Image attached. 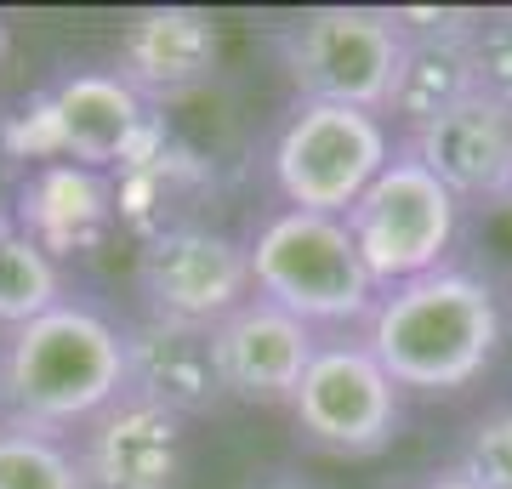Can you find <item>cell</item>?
<instances>
[{"instance_id": "6da1fadb", "label": "cell", "mask_w": 512, "mask_h": 489, "mask_svg": "<svg viewBox=\"0 0 512 489\" xmlns=\"http://www.w3.org/2000/svg\"><path fill=\"white\" fill-rule=\"evenodd\" d=\"M365 347L393 376V387L456 393L490 370L501 347V302L484 279L439 268L399 290H382V302L370 308Z\"/></svg>"}, {"instance_id": "7a4b0ae2", "label": "cell", "mask_w": 512, "mask_h": 489, "mask_svg": "<svg viewBox=\"0 0 512 489\" xmlns=\"http://www.w3.org/2000/svg\"><path fill=\"white\" fill-rule=\"evenodd\" d=\"M120 393H126V342L92 308H63L57 302L52 313H40L35 325H23L12 336L6 399L35 427L86 421Z\"/></svg>"}, {"instance_id": "3957f363", "label": "cell", "mask_w": 512, "mask_h": 489, "mask_svg": "<svg viewBox=\"0 0 512 489\" xmlns=\"http://www.w3.org/2000/svg\"><path fill=\"white\" fill-rule=\"evenodd\" d=\"M245 256H251L256 296L296 313L308 330L370 319V308L382 302V290H376V279H370L365 256H359L342 217L274 211L245 245Z\"/></svg>"}, {"instance_id": "277c9868", "label": "cell", "mask_w": 512, "mask_h": 489, "mask_svg": "<svg viewBox=\"0 0 512 489\" xmlns=\"http://www.w3.org/2000/svg\"><path fill=\"white\" fill-rule=\"evenodd\" d=\"M393 160L382 114L336 109V103H296L285 131L274 137V188L285 211L348 217L365 188Z\"/></svg>"}, {"instance_id": "5b68a950", "label": "cell", "mask_w": 512, "mask_h": 489, "mask_svg": "<svg viewBox=\"0 0 512 489\" xmlns=\"http://www.w3.org/2000/svg\"><path fill=\"white\" fill-rule=\"evenodd\" d=\"M342 222H348L376 290H399L444 268L461 228V200L416 154H393Z\"/></svg>"}, {"instance_id": "8992f818", "label": "cell", "mask_w": 512, "mask_h": 489, "mask_svg": "<svg viewBox=\"0 0 512 489\" xmlns=\"http://www.w3.org/2000/svg\"><path fill=\"white\" fill-rule=\"evenodd\" d=\"M285 69L302 103L382 114L404 69V23L393 12H365V6L308 12L285 35Z\"/></svg>"}, {"instance_id": "52a82bcc", "label": "cell", "mask_w": 512, "mask_h": 489, "mask_svg": "<svg viewBox=\"0 0 512 489\" xmlns=\"http://www.w3.org/2000/svg\"><path fill=\"white\" fill-rule=\"evenodd\" d=\"M143 296L154 319L165 325H194V330H217L234 308L251 302V256L245 245L217 228H160L148 239L143 262H137Z\"/></svg>"}, {"instance_id": "ba28073f", "label": "cell", "mask_w": 512, "mask_h": 489, "mask_svg": "<svg viewBox=\"0 0 512 489\" xmlns=\"http://www.w3.org/2000/svg\"><path fill=\"white\" fill-rule=\"evenodd\" d=\"M291 410L319 450L370 455L399 427V387L365 342H330L308 359Z\"/></svg>"}, {"instance_id": "9c48e42d", "label": "cell", "mask_w": 512, "mask_h": 489, "mask_svg": "<svg viewBox=\"0 0 512 489\" xmlns=\"http://www.w3.org/2000/svg\"><path fill=\"white\" fill-rule=\"evenodd\" d=\"M57 120V143L63 160L80 171H103V165H126L143 171L160 154V120L148 114V103L120 80V74H74L46 97Z\"/></svg>"}, {"instance_id": "30bf717a", "label": "cell", "mask_w": 512, "mask_h": 489, "mask_svg": "<svg viewBox=\"0 0 512 489\" xmlns=\"http://www.w3.org/2000/svg\"><path fill=\"white\" fill-rule=\"evenodd\" d=\"M456 200H507L512 194V109L467 91L461 103L410 126V148Z\"/></svg>"}, {"instance_id": "8fae6325", "label": "cell", "mask_w": 512, "mask_h": 489, "mask_svg": "<svg viewBox=\"0 0 512 489\" xmlns=\"http://www.w3.org/2000/svg\"><path fill=\"white\" fill-rule=\"evenodd\" d=\"M211 353H217V376L228 399L291 404L319 342H313V330L296 313L251 296L245 308H234L211 330Z\"/></svg>"}, {"instance_id": "7c38bea8", "label": "cell", "mask_w": 512, "mask_h": 489, "mask_svg": "<svg viewBox=\"0 0 512 489\" xmlns=\"http://www.w3.org/2000/svg\"><path fill=\"white\" fill-rule=\"evenodd\" d=\"M217 63V23L194 6L137 12L120 35V80L137 97H183Z\"/></svg>"}, {"instance_id": "4fadbf2b", "label": "cell", "mask_w": 512, "mask_h": 489, "mask_svg": "<svg viewBox=\"0 0 512 489\" xmlns=\"http://www.w3.org/2000/svg\"><path fill=\"white\" fill-rule=\"evenodd\" d=\"M126 387L143 404H160L171 416H200L222 399L217 353H211V330L194 325H165L148 319L126 342Z\"/></svg>"}, {"instance_id": "5bb4252c", "label": "cell", "mask_w": 512, "mask_h": 489, "mask_svg": "<svg viewBox=\"0 0 512 489\" xmlns=\"http://www.w3.org/2000/svg\"><path fill=\"white\" fill-rule=\"evenodd\" d=\"M177 467H183V433L171 410L126 399L103 416L92 438V478L103 489H171Z\"/></svg>"}, {"instance_id": "9a60e30c", "label": "cell", "mask_w": 512, "mask_h": 489, "mask_svg": "<svg viewBox=\"0 0 512 489\" xmlns=\"http://www.w3.org/2000/svg\"><path fill=\"white\" fill-rule=\"evenodd\" d=\"M18 217H23V234L35 239L46 256L52 251H92L114 217V188L97 171H80L69 160L40 165L35 177L23 182Z\"/></svg>"}, {"instance_id": "2e32d148", "label": "cell", "mask_w": 512, "mask_h": 489, "mask_svg": "<svg viewBox=\"0 0 512 489\" xmlns=\"http://www.w3.org/2000/svg\"><path fill=\"white\" fill-rule=\"evenodd\" d=\"M467 91H473V23L427 29L421 40L404 35V69H399V86H393L387 109L404 114L410 126H421L439 109L461 103Z\"/></svg>"}, {"instance_id": "e0dca14e", "label": "cell", "mask_w": 512, "mask_h": 489, "mask_svg": "<svg viewBox=\"0 0 512 489\" xmlns=\"http://www.w3.org/2000/svg\"><path fill=\"white\" fill-rule=\"evenodd\" d=\"M57 308V268L23 228H0V325H35Z\"/></svg>"}, {"instance_id": "ac0fdd59", "label": "cell", "mask_w": 512, "mask_h": 489, "mask_svg": "<svg viewBox=\"0 0 512 489\" xmlns=\"http://www.w3.org/2000/svg\"><path fill=\"white\" fill-rule=\"evenodd\" d=\"M0 489H80V472L52 438L0 433Z\"/></svg>"}, {"instance_id": "d6986e66", "label": "cell", "mask_w": 512, "mask_h": 489, "mask_svg": "<svg viewBox=\"0 0 512 489\" xmlns=\"http://www.w3.org/2000/svg\"><path fill=\"white\" fill-rule=\"evenodd\" d=\"M456 472H467L478 489H512V410H495L473 427V438L461 444Z\"/></svg>"}, {"instance_id": "ffe728a7", "label": "cell", "mask_w": 512, "mask_h": 489, "mask_svg": "<svg viewBox=\"0 0 512 489\" xmlns=\"http://www.w3.org/2000/svg\"><path fill=\"white\" fill-rule=\"evenodd\" d=\"M473 91L512 109V12L473 23Z\"/></svg>"}, {"instance_id": "44dd1931", "label": "cell", "mask_w": 512, "mask_h": 489, "mask_svg": "<svg viewBox=\"0 0 512 489\" xmlns=\"http://www.w3.org/2000/svg\"><path fill=\"white\" fill-rule=\"evenodd\" d=\"M6 148L23 154V160H63V143H57V120H52V103H35L29 114H18L6 126Z\"/></svg>"}, {"instance_id": "7402d4cb", "label": "cell", "mask_w": 512, "mask_h": 489, "mask_svg": "<svg viewBox=\"0 0 512 489\" xmlns=\"http://www.w3.org/2000/svg\"><path fill=\"white\" fill-rule=\"evenodd\" d=\"M421 489H478V484L467 478V472H456V467H450V472H433V478H427Z\"/></svg>"}, {"instance_id": "603a6c76", "label": "cell", "mask_w": 512, "mask_h": 489, "mask_svg": "<svg viewBox=\"0 0 512 489\" xmlns=\"http://www.w3.org/2000/svg\"><path fill=\"white\" fill-rule=\"evenodd\" d=\"M274 489H296V484H274Z\"/></svg>"}, {"instance_id": "cb8c5ba5", "label": "cell", "mask_w": 512, "mask_h": 489, "mask_svg": "<svg viewBox=\"0 0 512 489\" xmlns=\"http://www.w3.org/2000/svg\"><path fill=\"white\" fill-rule=\"evenodd\" d=\"M0 228H6V222H0Z\"/></svg>"}, {"instance_id": "d4e9b609", "label": "cell", "mask_w": 512, "mask_h": 489, "mask_svg": "<svg viewBox=\"0 0 512 489\" xmlns=\"http://www.w3.org/2000/svg\"><path fill=\"white\" fill-rule=\"evenodd\" d=\"M507 200H512V194H507Z\"/></svg>"}]
</instances>
